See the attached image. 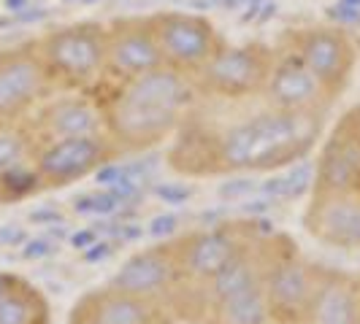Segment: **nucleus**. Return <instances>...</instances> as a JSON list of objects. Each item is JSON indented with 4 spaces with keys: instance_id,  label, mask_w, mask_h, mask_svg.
I'll return each instance as SVG.
<instances>
[{
    "instance_id": "5701e85b",
    "label": "nucleus",
    "mask_w": 360,
    "mask_h": 324,
    "mask_svg": "<svg viewBox=\"0 0 360 324\" xmlns=\"http://www.w3.org/2000/svg\"><path fill=\"white\" fill-rule=\"evenodd\" d=\"M217 6H222V8H241V6H244V3H250V0H214Z\"/></svg>"
},
{
    "instance_id": "b1692460",
    "label": "nucleus",
    "mask_w": 360,
    "mask_h": 324,
    "mask_svg": "<svg viewBox=\"0 0 360 324\" xmlns=\"http://www.w3.org/2000/svg\"><path fill=\"white\" fill-rule=\"evenodd\" d=\"M71 324H92V322H90V319H87V316H82V313H76V311H73Z\"/></svg>"
},
{
    "instance_id": "6ab92c4d",
    "label": "nucleus",
    "mask_w": 360,
    "mask_h": 324,
    "mask_svg": "<svg viewBox=\"0 0 360 324\" xmlns=\"http://www.w3.org/2000/svg\"><path fill=\"white\" fill-rule=\"evenodd\" d=\"M217 324H271L263 276L214 300Z\"/></svg>"
},
{
    "instance_id": "393cba45",
    "label": "nucleus",
    "mask_w": 360,
    "mask_h": 324,
    "mask_svg": "<svg viewBox=\"0 0 360 324\" xmlns=\"http://www.w3.org/2000/svg\"><path fill=\"white\" fill-rule=\"evenodd\" d=\"M355 111H358V127H360V106H355Z\"/></svg>"
},
{
    "instance_id": "f03ea898",
    "label": "nucleus",
    "mask_w": 360,
    "mask_h": 324,
    "mask_svg": "<svg viewBox=\"0 0 360 324\" xmlns=\"http://www.w3.org/2000/svg\"><path fill=\"white\" fill-rule=\"evenodd\" d=\"M323 111H282L266 106L217 135H203V173H263L307 160L323 133Z\"/></svg>"
},
{
    "instance_id": "9d476101",
    "label": "nucleus",
    "mask_w": 360,
    "mask_h": 324,
    "mask_svg": "<svg viewBox=\"0 0 360 324\" xmlns=\"http://www.w3.org/2000/svg\"><path fill=\"white\" fill-rule=\"evenodd\" d=\"M160 46L146 14L114 17L106 22V76L133 79L162 68Z\"/></svg>"
},
{
    "instance_id": "0eeeda50",
    "label": "nucleus",
    "mask_w": 360,
    "mask_h": 324,
    "mask_svg": "<svg viewBox=\"0 0 360 324\" xmlns=\"http://www.w3.org/2000/svg\"><path fill=\"white\" fill-rule=\"evenodd\" d=\"M52 90L36 41L0 49V125L22 122V116L41 106Z\"/></svg>"
},
{
    "instance_id": "4468645a",
    "label": "nucleus",
    "mask_w": 360,
    "mask_h": 324,
    "mask_svg": "<svg viewBox=\"0 0 360 324\" xmlns=\"http://www.w3.org/2000/svg\"><path fill=\"white\" fill-rule=\"evenodd\" d=\"M309 235L339 249H360L358 192H314L304 216Z\"/></svg>"
},
{
    "instance_id": "bb28decb",
    "label": "nucleus",
    "mask_w": 360,
    "mask_h": 324,
    "mask_svg": "<svg viewBox=\"0 0 360 324\" xmlns=\"http://www.w3.org/2000/svg\"><path fill=\"white\" fill-rule=\"evenodd\" d=\"M358 324H360V316H358Z\"/></svg>"
},
{
    "instance_id": "9b49d317",
    "label": "nucleus",
    "mask_w": 360,
    "mask_h": 324,
    "mask_svg": "<svg viewBox=\"0 0 360 324\" xmlns=\"http://www.w3.org/2000/svg\"><path fill=\"white\" fill-rule=\"evenodd\" d=\"M314 192L360 195V127L355 108L344 114L325 141L314 170Z\"/></svg>"
},
{
    "instance_id": "f3484780",
    "label": "nucleus",
    "mask_w": 360,
    "mask_h": 324,
    "mask_svg": "<svg viewBox=\"0 0 360 324\" xmlns=\"http://www.w3.org/2000/svg\"><path fill=\"white\" fill-rule=\"evenodd\" d=\"M360 281L347 273H325L309 306L307 322L311 324H358Z\"/></svg>"
},
{
    "instance_id": "39448f33",
    "label": "nucleus",
    "mask_w": 360,
    "mask_h": 324,
    "mask_svg": "<svg viewBox=\"0 0 360 324\" xmlns=\"http://www.w3.org/2000/svg\"><path fill=\"white\" fill-rule=\"evenodd\" d=\"M146 17H149L155 41L160 46L162 62L187 76L203 71L209 60L228 43L217 30L214 22L203 14L168 8V11L146 14Z\"/></svg>"
},
{
    "instance_id": "1a4fd4ad",
    "label": "nucleus",
    "mask_w": 360,
    "mask_h": 324,
    "mask_svg": "<svg viewBox=\"0 0 360 324\" xmlns=\"http://www.w3.org/2000/svg\"><path fill=\"white\" fill-rule=\"evenodd\" d=\"M323 270L301 257H282L263 270V289L269 300L271 322L301 324L307 322L309 306L320 284Z\"/></svg>"
},
{
    "instance_id": "dca6fc26",
    "label": "nucleus",
    "mask_w": 360,
    "mask_h": 324,
    "mask_svg": "<svg viewBox=\"0 0 360 324\" xmlns=\"http://www.w3.org/2000/svg\"><path fill=\"white\" fill-rule=\"evenodd\" d=\"M176 246V259H179V273L184 278L193 281H212L219 270L228 265V259L233 257L241 246L236 243L231 233L212 230V233H195L184 238Z\"/></svg>"
},
{
    "instance_id": "a211bd4d",
    "label": "nucleus",
    "mask_w": 360,
    "mask_h": 324,
    "mask_svg": "<svg viewBox=\"0 0 360 324\" xmlns=\"http://www.w3.org/2000/svg\"><path fill=\"white\" fill-rule=\"evenodd\" d=\"M76 313L87 316L92 324H152L155 311L146 297L127 295L122 289H98L82 297V303L73 308Z\"/></svg>"
},
{
    "instance_id": "aec40b11",
    "label": "nucleus",
    "mask_w": 360,
    "mask_h": 324,
    "mask_svg": "<svg viewBox=\"0 0 360 324\" xmlns=\"http://www.w3.org/2000/svg\"><path fill=\"white\" fill-rule=\"evenodd\" d=\"M0 324H49V306L30 284L0 278Z\"/></svg>"
},
{
    "instance_id": "f8f14e48",
    "label": "nucleus",
    "mask_w": 360,
    "mask_h": 324,
    "mask_svg": "<svg viewBox=\"0 0 360 324\" xmlns=\"http://www.w3.org/2000/svg\"><path fill=\"white\" fill-rule=\"evenodd\" d=\"M27 127H30L38 146L49 144V141H60V138L106 133L101 103L90 95H84V92L44 100L36 108V119H30Z\"/></svg>"
},
{
    "instance_id": "f257e3e1",
    "label": "nucleus",
    "mask_w": 360,
    "mask_h": 324,
    "mask_svg": "<svg viewBox=\"0 0 360 324\" xmlns=\"http://www.w3.org/2000/svg\"><path fill=\"white\" fill-rule=\"evenodd\" d=\"M200 90L193 76L168 65L133 79H117L103 111V130L120 151H146L165 144L190 122L200 103Z\"/></svg>"
},
{
    "instance_id": "6e6552de",
    "label": "nucleus",
    "mask_w": 360,
    "mask_h": 324,
    "mask_svg": "<svg viewBox=\"0 0 360 324\" xmlns=\"http://www.w3.org/2000/svg\"><path fill=\"white\" fill-rule=\"evenodd\" d=\"M122 151L106 133L98 135H76L41 144L33 157L36 173L46 187H68L73 181L87 179L117 160Z\"/></svg>"
},
{
    "instance_id": "7ed1b4c3",
    "label": "nucleus",
    "mask_w": 360,
    "mask_h": 324,
    "mask_svg": "<svg viewBox=\"0 0 360 324\" xmlns=\"http://www.w3.org/2000/svg\"><path fill=\"white\" fill-rule=\"evenodd\" d=\"M46 73L60 90L84 92L106 76V22H68L36 38Z\"/></svg>"
},
{
    "instance_id": "a878e982",
    "label": "nucleus",
    "mask_w": 360,
    "mask_h": 324,
    "mask_svg": "<svg viewBox=\"0 0 360 324\" xmlns=\"http://www.w3.org/2000/svg\"><path fill=\"white\" fill-rule=\"evenodd\" d=\"M301 324H311V322H301Z\"/></svg>"
},
{
    "instance_id": "4be33fe9",
    "label": "nucleus",
    "mask_w": 360,
    "mask_h": 324,
    "mask_svg": "<svg viewBox=\"0 0 360 324\" xmlns=\"http://www.w3.org/2000/svg\"><path fill=\"white\" fill-rule=\"evenodd\" d=\"M41 254H46V243H41V241H38V243H30V246L25 249V257H27V259L41 257Z\"/></svg>"
},
{
    "instance_id": "2eb2a0df",
    "label": "nucleus",
    "mask_w": 360,
    "mask_h": 324,
    "mask_svg": "<svg viewBox=\"0 0 360 324\" xmlns=\"http://www.w3.org/2000/svg\"><path fill=\"white\" fill-rule=\"evenodd\" d=\"M179 276L176 246H155V249H144V252L127 257L122 268L114 273L108 287L152 300L155 295L171 287Z\"/></svg>"
},
{
    "instance_id": "412c9836",
    "label": "nucleus",
    "mask_w": 360,
    "mask_h": 324,
    "mask_svg": "<svg viewBox=\"0 0 360 324\" xmlns=\"http://www.w3.org/2000/svg\"><path fill=\"white\" fill-rule=\"evenodd\" d=\"M33 149H36V138H33L27 122L0 125V176L22 165Z\"/></svg>"
},
{
    "instance_id": "423d86ee",
    "label": "nucleus",
    "mask_w": 360,
    "mask_h": 324,
    "mask_svg": "<svg viewBox=\"0 0 360 324\" xmlns=\"http://www.w3.org/2000/svg\"><path fill=\"white\" fill-rule=\"evenodd\" d=\"M285 49L317 76L333 103L344 95L358 65V46L342 25H307L290 30Z\"/></svg>"
},
{
    "instance_id": "20e7f679",
    "label": "nucleus",
    "mask_w": 360,
    "mask_h": 324,
    "mask_svg": "<svg viewBox=\"0 0 360 324\" xmlns=\"http://www.w3.org/2000/svg\"><path fill=\"white\" fill-rule=\"evenodd\" d=\"M276 60V49L260 41L250 43H225L209 60V65L195 73V84L203 97L217 100H252L266 90L269 73Z\"/></svg>"
},
{
    "instance_id": "ddd939ff",
    "label": "nucleus",
    "mask_w": 360,
    "mask_h": 324,
    "mask_svg": "<svg viewBox=\"0 0 360 324\" xmlns=\"http://www.w3.org/2000/svg\"><path fill=\"white\" fill-rule=\"evenodd\" d=\"M266 106L282 108V111H323L333 106L317 76L309 71L307 65L292 52H276L274 68L269 73L266 90L260 95Z\"/></svg>"
}]
</instances>
